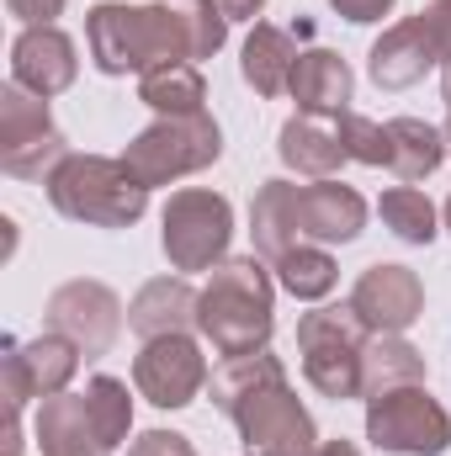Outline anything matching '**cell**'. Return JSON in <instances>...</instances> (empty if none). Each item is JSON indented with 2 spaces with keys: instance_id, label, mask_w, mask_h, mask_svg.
Masks as SVG:
<instances>
[{
  "instance_id": "cell-39",
  "label": "cell",
  "mask_w": 451,
  "mask_h": 456,
  "mask_svg": "<svg viewBox=\"0 0 451 456\" xmlns=\"http://www.w3.org/2000/svg\"><path fill=\"white\" fill-rule=\"evenodd\" d=\"M447 228H451V202H447Z\"/></svg>"
},
{
  "instance_id": "cell-27",
  "label": "cell",
  "mask_w": 451,
  "mask_h": 456,
  "mask_svg": "<svg viewBox=\"0 0 451 456\" xmlns=\"http://www.w3.org/2000/svg\"><path fill=\"white\" fill-rule=\"evenodd\" d=\"M86 414H91V436L102 452H112L127 441L133 430V398H127V382L117 377H91L86 382Z\"/></svg>"
},
{
  "instance_id": "cell-30",
  "label": "cell",
  "mask_w": 451,
  "mask_h": 456,
  "mask_svg": "<svg viewBox=\"0 0 451 456\" xmlns=\"http://www.w3.org/2000/svg\"><path fill=\"white\" fill-rule=\"evenodd\" d=\"M340 138H345V154L361 159V165H388L393 143H388V127H377L372 117L340 112Z\"/></svg>"
},
{
  "instance_id": "cell-18",
  "label": "cell",
  "mask_w": 451,
  "mask_h": 456,
  "mask_svg": "<svg viewBox=\"0 0 451 456\" xmlns=\"http://www.w3.org/2000/svg\"><path fill=\"white\" fill-rule=\"evenodd\" d=\"M197 303H202V292H192L181 276H160V281H149V287L133 297L127 324H133L144 340H160V335H186V330L197 324Z\"/></svg>"
},
{
  "instance_id": "cell-8",
  "label": "cell",
  "mask_w": 451,
  "mask_h": 456,
  "mask_svg": "<svg viewBox=\"0 0 451 456\" xmlns=\"http://www.w3.org/2000/svg\"><path fill=\"white\" fill-rule=\"evenodd\" d=\"M234 239V208L218 191L186 186L165 202V255L176 271H208L224 265V249Z\"/></svg>"
},
{
  "instance_id": "cell-17",
  "label": "cell",
  "mask_w": 451,
  "mask_h": 456,
  "mask_svg": "<svg viewBox=\"0 0 451 456\" xmlns=\"http://www.w3.org/2000/svg\"><path fill=\"white\" fill-rule=\"evenodd\" d=\"M282 159L298 170V175H335L340 165L350 159L345 154V138H340V117H319V112H298L282 127Z\"/></svg>"
},
{
  "instance_id": "cell-29",
  "label": "cell",
  "mask_w": 451,
  "mask_h": 456,
  "mask_svg": "<svg viewBox=\"0 0 451 456\" xmlns=\"http://www.w3.org/2000/svg\"><path fill=\"white\" fill-rule=\"evenodd\" d=\"M377 213H382V224L393 228L404 244H430V239H436V208H430V197L414 191V186H393V191H382Z\"/></svg>"
},
{
  "instance_id": "cell-7",
  "label": "cell",
  "mask_w": 451,
  "mask_h": 456,
  "mask_svg": "<svg viewBox=\"0 0 451 456\" xmlns=\"http://www.w3.org/2000/svg\"><path fill=\"white\" fill-rule=\"evenodd\" d=\"M64 159H70L64 133L53 127L43 96H32L21 86H5L0 91V165L21 181H48Z\"/></svg>"
},
{
  "instance_id": "cell-9",
  "label": "cell",
  "mask_w": 451,
  "mask_h": 456,
  "mask_svg": "<svg viewBox=\"0 0 451 456\" xmlns=\"http://www.w3.org/2000/svg\"><path fill=\"white\" fill-rule=\"evenodd\" d=\"M228 419L239 425L244 456H308L314 452V441H319L308 409L292 398L287 382H271V387L250 393Z\"/></svg>"
},
{
  "instance_id": "cell-2",
  "label": "cell",
  "mask_w": 451,
  "mask_h": 456,
  "mask_svg": "<svg viewBox=\"0 0 451 456\" xmlns=\"http://www.w3.org/2000/svg\"><path fill=\"white\" fill-rule=\"evenodd\" d=\"M197 330L218 355H255L271 340V276L255 255L213 265V281L197 303Z\"/></svg>"
},
{
  "instance_id": "cell-13",
  "label": "cell",
  "mask_w": 451,
  "mask_h": 456,
  "mask_svg": "<svg viewBox=\"0 0 451 456\" xmlns=\"http://www.w3.org/2000/svg\"><path fill=\"white\" fill-rule=\"evenodd\" d=\"M48 324L80 345L86 355H102L122 330V303L102 281H64L48 297Z\"/></svg>"
},
{
  "instance_id": "cell-25",
  "label": "cell",
  "mask_w": 451,
  "mask_h": 456,
  "mask_svg": "<svg viewBox=\"0 0 451 456\" xmlns=\"http://www.w3.org/2000/svg\"><path fill=\"white\" fill-rule=\"evenodd\" d=\"M37 446L43 456H75V452H102L96 436H91V414H86V393L80 398H43L37 409Z\"/></svg>"
},
{
  "instance_id": "cell-36",
  "label": "cell",
  "mask_w": 451,
  "mask_h": 456,
  "mask_svg": "<svg viewBox=\"0 0 451 456\" xmlns=\"http://www.w3.org/2000/svg\"><path fill=\"white\" fill-rule=\"evenodd\" d=\"M441 96H447V107H451V64H447V80H441Z\"/></svg>"
},
{
  "instance_id": "cell-38",
  "label": "cell",
  "mask_w": 451,
  "mask_h": 456,
  "mask_svg": "<svg viewBox=\"0 0 451 456\" xmlns=\"http://www.w3.org/2000/svg\"><path fill=\"white\" fill-rule=\"evenodd\" d=\"M75 456H102V452H75Z\"/></svg>"
},
{
  "instance_id": "cell-23",
  "label": "cell",
  "mask_w": 451,
  "mask_h": 456,
  "mask_svg": "<svg viewBox=\"0 0 451 456\" xmlns=\"http://www.w3.org/2000/svg\"><path fill=\"white\" fill-rule=\"evenodd\" d=\"M388 143H393L388 170H393L404 186L425 181V175L447 159V133L430 127V122H420V117H393V122H388Z\"/></svg>"
},
{
  "instance_id": "cell-37",
  "label": "cell",
  "mask_w": 451,
  "mask_h": 456,
  "mask_svg": "<svg viewBox=\"0 0 451 456\" xmlns=\"http://www.w3.org/2000/svg\"><path fill=\"white\" fill-rule=\"evenodd\" d=\"M447 154H451V122H447Z\"/></svg>"
},
{
  "instance_id": "cell-6",
  "label": "cell",
  "mask_w": 451,
  "mask_h": 456,
  "mask_svg": "<svg viewBox=\"0 0 451 456\" xmlns=\"http://www.w3.org/2000/svg\"><path fill=\"white\" fill-rule=\"evenodd\" d=\"M366 441L393 456H441L451 446V419L420 382L393 387L366 398Z\"/></svg>"
},
{
  "instance_id": "cell-31",
  "label": "cell",
  "mask_w": 451,
  "mask_h": 456,
  "mask_svg": "<svg viewBox=\"0 0 451 456\" xmlns=\"http://www.w3.org/2000/svg\"><path fill=\"white\" fill-rule=\"evenodd\" d=\"M127 456H197L192 452V441L186 436H170V430H149V436H138Z\"/></svg>"
},
{
  "instance_id": "cell-15",
  "label": "cell",
  "mask_w": 451,
  "mask_h": 456,
  "mask_svg": "<svg viewBox=\"0 0 451 456\" xmlns=\"http://www.w3.org/2000/svg\"><path fill=\"white\" fill-rule=\"evenodd\" d=\"M436 64H447V59H441V48H436V37H430L425 16H409V21L388 27V32L372 43V80H377L382 91H404V86L425 80V69H436Z\"/></svg>"
},
{
  "instance_id": "cell-11",
  "label": "cell",
  "mask_w": 451,
  "mask_h": 456,
  "mask_svg": "<svg viewBox=\"0 0 451 456\" xmlns=\"http://www.w3.org/2000/svg\"><path fill=\"white\" fill-rule=\"evenodd\" d=\"M80 366V345L59 330H48L43 340H27V345H5V403L11 414H21L27 398H53L70 387Z\"/></svg>"
},
{
  "instance_id": "cell-34",
  "label": "cell",
  "mask_w": 451,
  "mask_h": 456,
  "mask_svg": "<svg viewBox=\"0 0 451 456\" xmlns=\"http://www.w3.org/2000/svg\"><path fill=\"white\" fill-rule=\"evenodd\" d=\"M213 5L224 11V21H255L266 0H213Z\"/></svg>"
},
{
  "instance_id": "cell-14",
  "label": "cell",
  "mask_w": 451,
  "mask_h": 456,
  "mask_svg": "<svg viewBox=\"0 0 451 456\" xmlns=\"http://www.w3.org/2000/svg\"><path fill=\"white\" fill-rule=\"evenodd\" d=\"M80 75V59H75V43L59 32V27H27L16 43H11V86L32 91V96H59L70 91Z\"/></svg>"
},
{
  "instance_id": "cell-35",
  "label": "cell",
  "mask_w": 451,
  "mask_h": 456,
  "mask_svg": "<svg viewBox=\"0 0 451 456\" xmlns=\"http://www.w3.org/2000/svg\"><path fill=\"white\" fill-rule=\"evenodd\" d=\"M308 456H361V452H356L350 441H324V446H314Z\"/></svg>"
},
{
  "instance_id": "cell-33",
  "label": "cell",
  "mask_w": 451,
  "mask_h": 456,
  "mask_svg": "<svg viewBox=\"0 0 451 456\" xmlns=\"http://www.w3.org/2000/svg\"><path fill=\"white\" fill-rule=\"evenodd\" d=\"M345 21H382L393 11V0H330Z\"/></svg>"
},
{
  "instance_id": "cell-24",
  "label": "cell",
  "mask_w": 451,
  "mask_h": 456,
  "mask_svg": "<svg viewBox=\"0 0 451 456\" xmlns=\"http://www.w3.org/2000/svg\"><path fill=\"white\" fill-rule=\"evenodd\" d=\"M138 102L154 107L160 117H192L208 102V80L197 64H160V69L138 75Z\"/></svg>"
},
{
  "instance_id": "cell-10",
  "label": "cell",
  "mask_w": 451,
  "mask_h": 456,
  "mask_svg": "<svg viewBox=\"0 0 451 456\" xmlns=\"http://www.w3.org/2000/svg\"><path fill=\"white\" fill-rule=\"evenodd\" d=\"M133 382H138V393H144L154 409H186V403L208 387V361H202L197 340H186V335H160V340H149L138 350Z\"/></svg>"
},
{
  "instance_id": "cell-16",
  "label": "cell",
  "mask_w": 451,
  "mask_h": 456,
  "mask_svg": "<svg viewBox=\"0 0 451 456\" xmlns=\"http://www.w3.org/2000/svg\"><path fill=\"white\" fill-rule=\"evenodd\" d=\"M366 228V202L340 186V181H319V186H298V233L319 239V244H345Z\"/></svg>"
},
{
  "instance_id": "cell-19",
  "label": "cell",
  "mask_w": 451,
  "mask_h": 456,
  "mask_svg": "<svg viewBox=\"0 0 451 456\" xmlns=\"http://www.w3.org/2000/svg\"><path fill=\"white\" fill-rule=\"evenodd\" d=\"M292 96H298L303 112L340 117L350 107V64L330 48H308L292 69Z\"/></svg>"
},
{
  "instance_id": "cell-1",
  "label": "cell",
  "mask_w": 451,
  "mask_h": 456,
  "mask_svg": "<svg viewBox=\"0 0 451 456\" xmlns=\"http://www.w3.org/2000/svg\"><path fill=\"white\" fill-rule=\"evenodd\" d=\"M224 11L213 0H154V5H96L86 21L91 59L102 75H149L160 64L213 59L224 48Z\"/></svg>"
},
{
  "instance_id": "cell-3",
  "label": "cell",
  "mask_w": 451,
  "mask_h": 456,
  "mask_svg": "<svg viewBox=\"0 0 451 456\" xmlns=\"http://www.w3.org/2000/svg\"><path fill=\"white\" fill-rule=\"evenodd\" d=\"M43 186L64 218L91 228H127L149 208V186L122 159H102V154H70Z\"/></svg>"
},
{
  "instance_id": "cell-22",
  "label": "cell",
  "mask_w": 451,
  "mask_h": 456,
  "mask_svg": "<svg viewBox=\"0 0 451 456\" xmlns=\"http://www.w3.org/2000/svg\"><path fill=\"white\" fill-rule=\"evenodd\" d=\"M425 377V355L398 335H372L361 350V398L393 393V387H414Z\"/></svg>"
},
{
  "instance_id": "cell-21",
  "label": "cell",
  "mask_w": 451,
  "mask_h": 456,
  "mask_svg": "<svg viewBox=\"0 0 451 456\" xmlns=\"http://www.w3.org/2000/svg\"><path fill=\"white\" fill-rule=\"evenodd\" d=\"M250 233H255V249L266 260H282L292 244H303V233H298V186L292 181H266L255 191Z\"/></svg>"
},
{
  "instance_id": "cell-4",
  "label": "cell",
  "mask_w": 451,
  "mask_h": 456,
  "mask_svg": "<svg viewBox=\"0 0 451 456\" xmlns=\"http://www.w3.org/2000/svg\"><path fill=\"white\" fill-rule=\"evenodd\" d=\"M372 330L356 319V308H314L298 319L303 371L324 398H361V350Z\"/></svg>"
},
{
  "instance_id": "cell-5",
  "label": "cell",
  "mask_w": 451,
  "mask_h": 456,
  "mask_svg": "<svg viewBox=\"0 0 451 456\" xmlns=\"http://www.w3.org/2000/svg\"><path fill=\"white\" fill-rule=\"evenodd\" d=\"M224 154V133L208 112H192V117H160L154 127H144L122 165L144 181V186H165V181H181L192 170H208L213 159Z\"/></svg>"
},
{
  "instance_id": "cell-28",
  "label": "cell",
  "mask_w": 451,
  "mask_h": 456,
  "mask_svg": "<svg viewBox=\"0 0 451 456\" xmlns=\"http://www.w3.org/2000/svg\"><path fill=\"white\" fill-rule=\"evenodd\" d=\"M335 260L319 249V244H292L282 260H276V281L298 297V303H314V297H330L335 292Z\"/></svg>"
},
{
  "instance_id": "cell-32",
  "label": "cell",
  "mask_w": 451,
  "mask_h": 456,
  "mask_svg": "<svg viewBox=\"0 0 451 456\" xmlns=\"http://www.w3.org/2000/svg\"><path fill=\"white\" fill-rule=\"evenodd\" d=\"M5 11L27 27H53V16L64 11V0H5Z\"/></svg>"
},
{
  "instance_id": "cell-20",
  "label": "cell",
  "mask_w": 451,
  "mask_h": 456,
  "mask_svg": "<svg viewBox=\"0 0 451 456\" xmlns=\"http://www.w3.org/2000/svg\"><path fill=\"white\" fill-rule=\"evenodd\" d=\"M298 48H292V37L282 32V27H266V21H255V32L244 37V59H239V69H244V86H255L260 96H282V91H292V69H298Z\"/></svg>"
},
{
  "instance_id": "cell-12",
  "label": "cell",
  "mask_w": 451,
  "mask_h": 456,
  "mask_svg": "<svg viewBox=\"0 0 451 456\" xmlns=\"http://www.w3.org/2000/svg\"><path fill=\"white\" fill-rule=\"evenodd\" d=\"M350 308L372 335H404L425 314V287L409 265H366L350 292Z\"/></svg>"
},
{
  "instance_id": "cell-26",
  "label": "cell",
  "mask_w": 451,
  "mask_h": 456,
  "mask_svg": "<svg viewBox=\"0 0 451 456\" xmlns=\"http://www.w3.org/2000/svg\"><path fill=\"white\" fill-rule=\"evenodd\" d=\"M271 382H287V371H282V361L271 355V350H255V355H224V366L208 377V398L234 414L250 393H260V387H271Z\"/></svg>"
}]
</instances>
